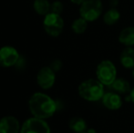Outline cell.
Instances as JSON below:
<instances>
[{"mask_svg": "<svg viewBox=\"0 0 134 133\" xmlns=\"http://www.w3.org/2000/svg\"><path fill=\"white\" fill-rule=\"evenodd\" d=\"M28 108L33 117L46 120L56 113L58 104L48 95L42 92H36L28 100Z\"/></svg>", "mask_w": 134, "mask_h": 133, "instance_id": "1", "label": "cell"}, {"mask_svg": "<svg viewBox=\"0 0 134 133\" xmlns=\"http://www.w3.org/2000/svg\"><path fill=\"white\" fill-rule=\"evenodd\" d=\"M103 84H101L97 78H88L82 81L79 86L78 92L80 98L87 101L96 102L101 100L104 96L105 91Z\"/></svg>", "mask_w": 134, "mask_h": 133, "instance_id": "2", "label": "cell"}, {"mask_svg": "<svg viewBox=\"0 0 134 133\" xmlns=\"http://www.w3.org/2000/svg\"><path fill=\"white\" fill-rule=\"evenodd\" d=\"M97 79L106 87H109L117 78V67L112 61L104 59L98 64L96 68Z\"/></svg>", "mask_w": 134, "mask_h": 133, "instance_id": "3", "label": "cell"}, {"mask_svg": "<svg viewBox=\"0 0 134 133\" xmlns=\"http://www.w3.org/2000/svg\"><path fill=\"white\" fill-rule=\"evenodd\" d=\"M80 16L88 22H94L102 16L103 4L101 0H86L80 5Z\"/></svg>", "mask_w": 134, "mask_h": 133, "instance_id": "4", "label": "cell"}, {"mask_svg": "<svg viewBox=\"0 0 134 133\" xmlns=\"http://www.w3.org/2000/svg\"><path fill=\"white\" fill-rule=\"evenodd\" d=\"M43 27L48 35L57 37L62 33L64 28V20L60 15L48 13L43 20Z\"/></svg>", "mask_w": 134, "mask_h": 133, "instance_id": "5", "label": "cell"}, {"mask_svg": "<svg viewBox=\"0 0 134 133\" xmlns=\"http://www.w3.org/2000/svg\"><path fill=\"white\" fill-rule=\"evenodd\" d=\"M20 133H51V130L45 119L33 117L24 121Z\"/></svg>", "mask_w": 134, "mask_h": 133, "instance_id": "6", "label": "cell"}, {"mask_svg": "<svg viewBox=\"0 0 134 133\" xmlns=\"http://www.w3.org/2000/svg\"><path fill=\"white\" fill-rule=\"evenodd\" d=\"M20 59V55L15 48L5 46L0 48V66L10 67L16 66Z\"/></svg>", "mask_w": 134, "mask_h": 133, "instance_id": "7", "label": "cell"}, {"mask_svg": "<svg viewBox=\"0 0 134 133\" xmlns=\"http://www.w3.org/2000/svg\"><path fill=\"white\" fill-rule=\"evenodd\" d=\"M56 81V72L50 67H43L37 75V82L43 89H49Z\"/></svg>", "mask_w": 134, "mask_h": 133, "instance_id": "8", "label": "cell"}, {"mask_svg": "<svg viewBox=\"0 0 134 133\" xmlns=\"http://www.w3.org/2000/svg\"><path fill=\"white\" fill-rule=\"evenodd\" d=\"M21 127L14 116H5L0 119V133H19Z\"/></svg>", "mask_w": 134, "mask_h": 133, "instance_id": "9", "label": "cell"}, {"mask_svg": "<svg viewBox=\"0 0 134 133\" xmlns=\"http://www.w3.org/2000/svg\"><path fill=\"white\" fill-rule=\"evenodd\" d=\"M102 105L109 110H118L122 107L123 101L120 94L114 92V91H109L106 92L104 96L101 99Z\"/></svg>", "mask_w": 134, "mask_h": 133, "instance_id": "10", "label": "cell"}, {"mask_svg": "<svg viewBox=\"0 0 134 133\" xmlns=\"http://www.w3.org/2000/svg\"><path fill=\"white\" fill-rule=\"evenodd\" d=\"M120 61L124 68H134V48L126 47L120 55Z\"/></svg>", "mask_w": 134, "mask_h": 133, "instance_id": "11", "label": "cell"}, {"mask_svg": "<svg viewBox=\"0 0 134 133\" xmlns=\"http://www.w3.org/2000/svg\"><path fill=\"white\" fill-rule=\"evenodd\" d=\"M112 91L118 94H130L131 90V87L130 82L123 78H117L115 81L109 86Z\"/></svg>", "mask_w": 134, "mask_h": 133, "instance_id": "12", "label": "cell"}, {"mask_svg": "<svg viewBox=\"0 0 134 133\" xmlns=\"http://www.w3.org/2000/svg\"><path fill=\"white\" fill-rule=\"evenodd\" d=\"M120 44L126 47H134V27H127L119 34L118 37Z\"/></svg>", "mask_w": 134, "mask_h": 133, "instance_id": "13", "label": "cell"}, {"mask_svg": "<svg viewBox=\"0 0 134 133\" xmlns=\"http://www.w3.org/2000/svg\"><path fill=\"white\" fill-rule=\"evenodd\" d=\"M69 127L72 131L75 133H81L86 132L88 130V125L83 118L80 117H74L69 120Z\"/></svg>", "mask_w": 134, "mask_h": 133, "instance_id": "14", "label": "cell"}, {"mask_svg": "<svg viewBox=\"0 0 134 133\" xmlns=\"http://www.w3.org/2000/svg\"><path fill=\"white\" fill-rule=\"evenodd\" d=\"M120 13L117 8H110L107 10L103 15V21L108 26H113L120 20Z\"/></svg>", "mask_w": 134, "mask_h": 133, "instance_id": "15", "label": "cell"}, {"mask_svg": "<svg viewBox=\"0 0 134 133\" xmlns=\"http://www.w3.org/2000/svg\"><path fill=\"white\" fill-rule=\"evenodd\" d=\"M34 10L40 16H47L50 13L51 4L48 0H35L33 4Z\"/></svg>", "mask_w": 134, "mask_h": 133, "instance_id": "16", "label": "cell"}, {"mask_svg": "<svg viewBox=\"0 0 134 133\" xmlns=\"http://www.w3.org/2000/svg\"><path fill=\"white\" fill-rule=\"evenodd\" d=\"M88 22L87 20H85L84 18H79L72 22L71 29H72V31L75 34L81 35V34H84L87 29H88Z\"/></svg>", "mask_w": 134, "mask_h": 133, "instance_id": "17", "label": "cell"}, {"mask_svg": "<svg viewBox=\"0 0 134 133\" xmlns=\"http://www.w3.org/2000/svg\"><path fill=\"white\" fill-rule=\"evenodd\" d=\"M64 10V5L60 1H55L51 4L50 7V13L57 15H61Z\"/></svg>", "mask_w": 134, "mask_h": 133, "instance_id": "18", "label": "cell"}, {"mask_svg": "<svg viewBox=\"0 0 134 133\" xmlns=\"http://www.w3.org/2000/svg\"><path fill=\"white\" fill-rule=\"evenodd\" d=\"M62 66H63V64H62L61 60H59V59H55L54 61L51 62L49 67H51V69L54 72H58V71H59L60 69L62 68Z\"/></svg>", "mask_w": 134, "mask_h": 133, "instance_id": "19", "label": "cell"}, {"mask_svg": "<svg viewBox=\"0 0 134 133\" xmlns=\"http://www.w3.org/2000/svg\"><path fill=\"white\" fill-rule=\"evenodd\" d=\"M119 4V0H109V5L112 8H116V7Z\"/></svg>", "mask_w": 134, "mask_h": 133, "instance_id": "20", "label": "cell"}, {"mask_svg": "<svg viewBox=\"0 0 134 133\" xmlns=\"http://www.w3.org/2000/svg\"><path fill=\"white\" fill-rule=\"evenodd\" d=\"M129 99H130V100H131V102H132L133 104H134V88H132V89H131V92H130Z\"/></svg>", "mask_w": 134, "mask_h": 133, "instance_id": "21", "label": "cell"}, {"mask_svg": "<svg viewBox=\"0 0 134 133\" xmlns=\"http://www.w3.org/2000/svg\"><path fill=\"white\" fill-rule=\"evenodd\" d=\"M70 1L72 2L73 4H75V5H80L81 4H82L84 1H86V0H70Z\"/></svg>", "mask_w": 134, "mask_h": 133, "instance_id": "22", "label": "cell"}, {"mask_svg": "<svg viewBox=\"0 0 134 133\" xmlns=\"http://www.w3.org/2000/svg\"><path fill=\"white\" fill-rule=\"evenodd\" d=\"M87 133H97V131H96V130L95 129H92V128H90V129H88L87 130Z\"/></svg>", "mask_w": 134, "mask_h": 133, "instance_id": "23", "label": "cell"}, {"mask_svg": "<svg viewBox=\"0 0 134 133\" xmlns=\"http://www.w3.org/2000/svg\"><path fill=\"white\" fill-rule=\"evenodd\" d=\"M131 76H132V78H134V68L131 69Z\"/></svg>", "mask_w": 134, "mask_h": 133, "instance_id": "24", "label": "cell"}, {"mask_svg": "<svg viewBox=\"0 0 134 133\" xmlns=\"http://www.w3.org/2000/svg\"><path fill=\"white\" fill-rule=\"evenodd\" d=\"M81 133H87V132H81Z\"/></svg>", "mask_w": 134, "mask_h": 133, "instance_id": "25", "label": "cell"}]
</instances>
